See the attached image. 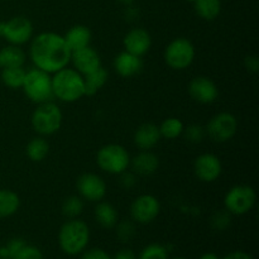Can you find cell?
Listing matches in <instances>:
<instances>
[{"instance_id": "obj_1", "label": "cell", "mask_w": 259, "mask_h": 259, "mask_svg": "<svg viewBox=\"0 0 259 259\" xmlns=\"http://www.w3.org/2000/svg\"><path fill=\"white\" fill-rule=\"evenodd\" d=\"M30 40L29 57L34 67L51 75L67 67L71 61V50L63 35L43 32Z\"/></svg>"}, {"instance_id": "obj_2", "label": "cell", "mask_w": 259, "mask_h": 259, "mask_svg": "<svg viewBox=\"0 0 259 259\" xmlns=\"http://www.w3.org/2000/svg\"><path fill=\"white\" fill-rule=\"evenodd\" d=\"M53 96L63 103H75L85 96V80L75 68L65 67L52 76Z\"/></svg>"}, {"instance_id": "obj_3", "label": "cell", "mask_w": 259, "mask_h": 259, "mask_svg": "<svg viewBox=\"0 0 259 259\" xmlns=\"http://www.w3.org/2000/svg\"><path fill=\"white\" fill-rule=\"evenodd\" d=\"M90 240V229L83 220L70 219L61 227L58 244L63 253L77 255L86 249Z\"/></svg>"}, {"instance_id": "obj_4", "label": "cell", "mask_w": 259, "mask_h": 259, "mask_svg": "<svg viewBox=\"0 0 259 259\" xmlns=\"http://www.w3.org/2000/svg\"><path fill=\"white\" fill-rule=\"evenodd\" d=\"M22 89L27 98L33 103L42 104L51 101L53 98L52 76L37 67L30 68L25 72Z\"/></svg>"}, {"instance_id": "obj_5", "label": "cell", "mask_w": 259, "mask_h": 259, "mask_svg": "<svg viewBox=\"0 0 259 259\" xmlns=\"http://www.w3.org/2000/svg\"><path fill=\"white\" fill-rule=\"evenodd\" d=\"M62 111L57 104L52 101L38 104L35 110L33 111L30 123L35 133L39 136H52L60 131L62 125Z\"/></svg>"}, {"instance_id": "obj_6", "label": "cell", "mask_w": 259, "mask_h": 259, "mask_svg": "<svg viewBox=\"0 0 259 259\" xmlns=\"http://www.w3.org/2000/svg\"><path fill=\"white\" fill-rule=\"evenodd\" d=\"M96 163L104 172L110 175H121L128 171L131 166V156L120 144H105L98 151Z\"/></svg>"}, {"instance_id": "obj_7", "label": "cell", "mask_w": 259, "mask_h": 259, "mask_svg": "<svg viewBox=\"0 0 259 259\" xmlns=\"http://www.w3.org/2000/svg\"><path fill=\"white\" fill-rule=\"evenodd\" d=\"M163 58L167 66L172 70H186L195 60L194 45L187 38H175L164 48Z\"/></svg>"}, {"instance_id": "obj_8", "label": "cell", "mask_w": 259, "mask_h": 259, "mask_svg": "<svg viewBox=\"0 0 259 259\" xmlns=\"http://www.w3.org/2000/svg\"><path fill=\"white\" fill-rule=\"evenodd\" d=\"M257 195L253 187L248 185H237L227 192L224 206L232 215H244L254 207Z\"/></svg>"}, {"instance_id": "obj_9", "label": "cell", "mask_w": 259, "mask_h": 259, "mask_svg": "<svg viewBox=\"0 0 259 259\" xmlns=\"http://www.w3.org/2000/svg\"><path fill=\"white\" fill-rule=\"evenodd\" d=\"M0 35L9 45H25L33 38V24L25 17H13L7 22H0Z\"/></svg>"}, {"instance_id": "obj_10", "label": "cell", "mask_w": 259, "mask_h": 259, "mask_svg": "<svg viewBox=\"0 0 259 259\" xmlns=\"http://www.w3.org/2000/svg\"><path fill=\"white\" fill-rule=\"evenodd\" d=\"M206 134L218 143H225L237 134L238 120L233 114L219 113L212 116L206 126Z\"/></svg>"}, {"instance_id": "obj_11", "label": "cell", "mask_w": 259, "mask_h": 259, "mask_svg": "<svg viewBox=\"0 0 259 259\" xmlns=\"http://www.w3.org/2000/svg\"><path fill=\"white\" fill-rule=\"evenodd\" d=\"M159 211L161 204L153 195H141L131 205V217L138 224H149L158 217Z\"/></svg>"}, {"instance_id": "obj_12", "label": "cell", "mask_w": 259, "mask_h": 259, "mask_svg": "<svg viewBox=\"0 0 259 259\" xmlns=\"http://www.w3.org/2000/svg\"><path fill=\"white\" fill-rule=\"evenodd\" d=\"M78 196L90 202H99L105 197L106 184L99 175L83 174L76 182Z\"/></svg>"}, {"instance_id": "obj_13", "label": "cell", "mask_w": 259, "mask_h": 259, "mask_svg": "<svg viewBox=\"0 0 259 259\" xmlns=\"http://www.w3.org/2000/svg\"><path fill=\"white\" fill-rule=\"evenodd\" d=\"M223 171L222 161L212 153L200 154L194 163V172L202 182H214L220 177Z\"/></svg>"}, {"instance_id": "obj_14", "label": "cell", "mask_w": 259, "mask_h": 259, "mask_svg": "<svg viewBox=\"0 0 259 259\" xmlns=\"http://www.w3.org/2000/svg\"><path fill=\"white\" fill-rule=\"evenodd\" d=\"M189 94L196 103L211 104L219 95L218 86L206 76H197L189 83Z\"/></svg>"}, {"instance_id": "obj_15", "label": "cell", "mask_w": 259, "mask_h": 259, "mask_svg": "<svg viewBox=\"0 0 259 259\" xmlns=\"http://www.w3.org/2000/svg\"><path fill=\"white\" fill-rule=\"evenodd\" d=\"M72 62L73 68L81 75L85 76L91 73L93 71L98 70L101 67V58L98 51L94 50L91 46L88 47L80 48L71 52V61Z\"/></svg>"}, {"instance_id": "obj_16", "label": "cell", "mask_w": 259, "mask_h": 259, "mask_svg": "<svg viewBox=\"0 0 259 259\" xmlns=\"http://www.w3.org/2000/svg\"><path fill=\"white\" fill-rule=\"evenodd\" d=\"M123 45L126 52L142 57L151 48V34L148 33V30L143 29V28H133L125 34L123 39Z\"/></svg>"}, {"instance_id": "obj_17", "label": "cell", "mask_w": 259, "mask_h": 259, "mask_svg": "<svg viewBox=\"0 0 259 259\" xmlns=\"http://www.w3.org/2000/svg\"><path fill=\"white\" fill-rule=\"evenodd\" d=\"M161 139L158 125L152 123L142 124L134 133V144L141 151H149L158 144Z\"/></svg>"}, {"instance_id": "obj_18", "label": "cell", "mask_w": 259, "mask_h": 259, "mask_svg": "<svg viewBox=\"0 0 259 259\" xmlns=\"http://www.w3.org/2000/svg\"><path fill=\"white\" fill-rule=\"evenodd\" d=\"M142 67H143L142 58L136 55H132L126 51L119 53L114 60V68L121 77H132L141 72Z\"/></svg>"}, {"instance_id": "obj_19", "label": "cell", "mask_w": 259, "mask_h": 259, "mask_svg": "<svg viewBox=\"0 0 259 259\" xmlns=\"http://www.w3.org/2000/svg\"><path fill=\"white\" fill-rule=\"evenodd\" d=\"M131 166L134 174L141 175V176H149L158 169L159 159L153 152L141 151L137 156L131 158Z\"/></svg>"}, {"instance_id": "obj_20", "label": "cell", "mask_w": 259, "mask_h": 259, "mask_svg": "<svg viewBox=\"0 0 259 259\" xmlns=\"http://www.w3.org/2000/svg\"><path fill=\"white\" fill-rule=\"evenodd\" d=\"M68 48L72 51L80 50V48L88 47L91 42V30L86 25H73L63 35Z\"/></svg>"}, {"instance_id": "obj_21", "label": "cell", "mask_w": 259, "mask_h": 259, "mask_svg": "<svg viewBox=\"0 0 259 259\" xmlns=\"http://www.w3.org/2000/svg\"><path fill=\"white\" fill-rule=\"evenodd\" d=\"M25 62V53L20 46L8 45L0 50V68L22 67Z\"/></svg>"}, {"instance_id": "obj_22", "label": "cell", "mask_w": 259, "mask_h": 259, "mask_svg": "<svg viewBox=\"0 0 259 259\" xmlns=\"http://www.w3.org/2000/svg\"><path fill=\"white\" fill-rule=\"evenodd\" d=\"M95 219L106 229H111L118 224V211L109 202H100L95 207Z\"/></svg>"}, {"instance_id": "obj_23", "label": "cell", "mask_w": 259, "mask_h": 259, "mask_svg": "<svg viewBox=\"0 0 259 259\" xmlns=\"http://www.w3.org/2000/svg\"><path fill=\"white\" fill-rule=\"evenodd\" d=\"M19 206L20 199L17 192L8 189H0V219L14 215Z\"/></svg>"}, {"instance_id": "obj_24", "label": "cell", "mask_w": 259, "mask_h": 259, "mask_svg": "<svg viewBox=\"0 0 259 259\" xmlns=\"http://www.w3.org/2000/svg\"><path fill=\"white\" fill-rule=\"evenodd\" d=\"M108 71L103 66L99 67L98 70L93 71L91 73H89V75L83 76V80H85V95H95L108 82Z\"/></svg>"}, {"instance_id": "obj_25", "label": "cell", "mask_w": 259, "mask_h": 259, "mask_svg": "<svg viewBox=\"0 0 259 259\" xmlns=\"http://www.w3.org/2000/svg\"><path fill=\"white\" fill-rule=\"evenodd\" d=\"M194 7L200 18L205 20H214L222 12V0H196Z\"/></svg>"}, {"instance_id": "obj_26", "label": "cell", "mask_w": 259, "mask_h": 259, "mask_svg": "<svg viewBox=\"0 0 259 259\" xmlns=\"http://www.w3.org/2000/svg\"><path fill=\"white\" fill-rule=\"evenodd\" d=\"M27 156L33 162H42L50 152V144L43 137H35L27 144Z\"/></svg>"}, {"instance_id": "obj_27", "label": "cell", "mask_w": 259, "mask_h": 259, "mask_svg": "<svg viewBox=\"0 0 259 259\" xmlns=\"http://www.w3.org/2000/svg\"><path fill=\"white\" fill-rule=\"evenodd\" d=\"M25 72L24 67H7L2 68L0 78L3 83L9 89H22L23 81H24Z\"/></svg>"}, {"instance_id": "obj_28", "label": "cell", "mask_w": 259, "mask_h": 259, "mask_svg": "<svg viewBox=\"0 0 259 259\" xmlns=\"http://www.w3.org/2000/svg\"><path fill=\"white\" fill-rule=\"evenodd\" d=\"M159 128V133H161V138L166 139H176L184 133L185 125L180 119L177 118H167L161 123Z\"/></svg>"}, {"instance_id": "obj_29", "label": "cell", "mask_w": 259, "mask_h": 259, "mask_svg": "<svg viewBox=\"0 0 259 259\" xmlns=\"http://www.w3.org/2000/svg\"><path fill=\"white\" fill-rule=\"evenodd\" d=\"M83 201L80 196H70L63 201L62 214L68 219H75L82 212Z\"/></svg>"}, {"instance_id": "obj_30", "label": "cell", "mask_w": 259, "mask_h": 259, "mask_svg": "<svg viewBox=\"0 0 259 259\" xmlns=\"http://www.w3.org/2000/svg\"><path fill=\"white\" fill-rule=\"evenodd\" d=\"M138 259H168V250L161 244H149L142 250Z\"/></svg>"}, {"instance_id": "obj_31", "label": "cell", "mask_w": 259, "mask_h": 259, "mask_svg": "<svg viewBox=\"0 0 259 259\" xmlns=\"http://www.w3.org/2000/svg\"><path fill=\"white\" fill-rule=\"evenodd\" d=\"M25 244H27V243L23 239H20V238H14V239L9 240L7 245L0 248V257L13 259L14 255L17 254Z\"/></svg>"}, {"instance_id": "obj_32", "label": "cell", "mask_w": 259, "mask_h": 259, "mask_svg": "<svg viewBox=\"0 0 259 259\" xmlns=\"http://www.w3.org/2000/svg\"><path fill=\"white\" fill-rule=\"evenodd\" d=\"M182 134H185V138L190 143H200L205 138V136H206V131L201 125L192 124V125H189L187 128H185Z\"/></svg>"}, {"instance_id": "obj_33", "label": "cell", "mask_w": 259, "mask_h": 259, "mask_svg": "<svg viewBox=\"0 0 259 259\" xmlns=\"http://www.w3.org/2000/svg\"><path fill=\"white\" fill-rule=\"evenodd\" d=\"M230 212H228L227 210H223V211H218L212 215L211 218V225L212 228L218 230H224L229 227L230 224Z\"/></svg>"}, {"instance_id": "obj_34", "label": "cell", "mask_w": 259, "mask_h": 259, "mask_svg": "<svg viewBox=\"0 0 259 259\" xmlns=\"http://www.w3.org/2000/svg\"><path fill=\"white\" fill-rule=\"evenodd\" d=\"M134 233H136V228H134L133 223L128 222V220H124V222L119 223L118 224V230H116V234L120 238L123 242H128L133 238Z\"/></svg>"}, {"instance_id": "obj_35", "label": "cell", "mask_w": 259, "mask_h": 259, "mask_svg": "<svg viewBox=\"0 0 259 259\" xmlns=\"http://www.w3.org/2000/svg\"><path fill=\"white\" fill-rule=\"evenodd\" d=\"M13 259H43V254L38 248L25 244Z\"/></svg>"}, {"instance_id": "obj_36", "label": "cell", "mask_w": 259, "mask_h": 259, "mask_svg": "<svg viewBox=\"0 0 259 259\" xmlns=\"http://www.w3.org/2000/svg\"><path fill=\"white\" fill-rule=\"evenodd\" d=\"M81 259H111V257L100 248H93V249L86 250Z\"/></svg>"}, {"instance_id": "obj_37", "label": "cell", "mask_w": 259, "mask_h": 259, "mask_svg": "<svg viewBox=\"0 0 259 259\" xmlns=\"http://www.w3.org/2000/svg\"><path fill=\"white\" fill-rule=\"evenodd\" d=\"M245 67L248 68V71L253 73H257L259 70V61L257 56H248L245 58Z\"/></svg>"}, {"instance_id": "obj_38", "label": "cell", "mask_w": 259, "mask_h": 259, "mask_svg": "<svg viewBox=\"0 0 259 259\" xmlns=\"http://www.w3.org/2000/svg\"><path fill=\"white\" fill-rule=\"evenodd\" d=\"M136 177H134L133 174H129V172H123L121 174V185H123L124 187H128V189H131L132 186H134L136 185Z\"/></svg>"}, {"instance_id": "obj_39", "label": "cell", "mask_w": 259, "mask_h": 259, "mask_svg": "<svg viewBox=\"0 0 259 259\" xmlns=\"http://www.w3.org/2000/svg\"><path fill=\"white\" fill-rule=\"evenodd\" d=\"M223 259H253V258L252 255H249L248 253L242 252V250H235V252H232L228 255H225Z\"/></svg>"}, {"instance_id": "obj_40", "label": "cell", "mask_w": 259, "mask_h": 259, "mask_svg": "<svg viewBox=\"0 0 259 259\" xmlns=\"http://www.w3.org/2000/svg\"><path fill=\"white\" fill-rule=\"evenodd\" d=\"M111 259H137V258H136V254H134L131 249H121L120 252L116 253V254L114 255V258Z\"/></svg>"}, {"instance_id": "obj_41", "label": "cell", "mask_w": 259, "mask_h": 259, "mask_svg": "<svg viewBox=\"0 0 259 259\" xmlns=\"http://www.w3.org/2000/svg\"><path fill=\"white\" fill-rule=\"evenodd\" d=\"M199 259H220L215 253H205Z\"/></svg>"}, {"instance_id": "obj_42", "label": "cell", "mask_w": 259, "mask_h": 259, "mask_svg": "<svg viewBox=\"0 0 259 259\" xmlns=\"http://www.w3.org/2000/svg\"><path fill=\"white\" fill-rule=\"evenodd\" d=\"M119 3H121V4H125V5H129L132 4V3L134 2V0H118Z\"/></svg>"}, {"instance_id": "obj_43", "label": "cell", "mask_w": 259, "mask_h": 259, "mask_svg": "<svg viewBox=\"0 0 259 259\" xmlns=\"http://www.w3.org/2000/svg\"><path fill=\"white\" fill-rule=\"evenodd\" d=\"M172 259H187V258H184V257H175V258H172Z\"/></svg>"}, {"instance_id": "obj_44", "label": "cell", "mask_w": 259, "mask_h": 259, "mask_svg": "<svg viewBox=\"0 0 259 259\" xmlns=\"http://www.w3.org/2000/svg\"><path fill=\"white\" fill-rule=\"evenodd\" d=\"M185 2H189V3H195L196 0H185Z\"/></svg>"}, {"instance_id": "obj_45", "label": "cell", "mask_w": 259, "mask_h": 259, "mask_svg": "<svg viewBox=\"0 0 259 259\" xmlns=\"http://www.w3.org/2000/svg\"><path fill=\"white\" fill-rule=\"evenodd\" d=\"M0 259H10V258H2V257H0Z\"/></svg>"}]
</instances>
